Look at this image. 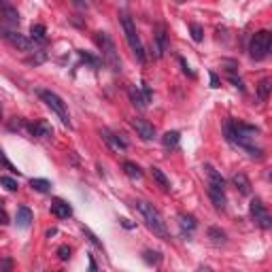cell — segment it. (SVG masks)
I'll return each instance as SVG.
<instances>
[{"label":"cell","instance_id":"ba28073f","mask_svg":"<svg viewBox=\"0 0 272 272\" xmlns=\"http://www.w3.org/2000/svg\"><path fill=\"white\" fill-rule=\"evenodd\" d=\"M0 22L4 26H9V28L19 26V13L15 6H11L6 0H0Z\"/></svg>","mask_w":272,"mask_h":272},{"label":"cell","instance_id":"1f68e13d","mask_svg":"<svg viewBox=\"0 0 272 272\" xmlns=\"http://www.w3.org/2000/svg\"><path fill=\"white\" fill-rule=\"evenodd\" d=\"M79 55H81V60H83V62H89L92 66H100V60H98V57L89 55V54H85V51H79Z\"/></svg>","mask_w":272,"mask_h":272},{"label":"cell","instance_id":"e0dca14e","mask_svg":"<svg viewBox=\"0 0 272 272\" xmlns=\"http://www.w3.org/2000/svg\"><path fill=\"white\" fill-rule=\"evenodd\" d=\"M232 183L236 185V190L241 191V193H245V196H249L251 193V181L245 177L243 172H238V174H234V177H232Z\"/></svg>","mask_w":272,"mask_h":272},{"label":"cell","instance_id":"d6986e66","mask_svg":"<svg viewBox=\"0 0 272 272\" xmlns=\"http://www.w3.org/2000/svg\"><path fill=\"white\" fill-rule=\"evenodd\" d=\"M179 225L187 232H193L198 228V221H196L193 215H190V213H179Z\"/></svg>","mask_w":272,"mask_h":272},{"label":"cell","instance_id":"52a82bcc","mask_svg":"<svg viewBox=\"0 0 272 272\" xmlns=\"http://www.w3.org/2000/svg\"><path fill=\"white\" fill-rule=\"evenodd\" d=\"M249 211H251V217L255 219V223L260 225V228L264 230H268L272 221H270V215H268V211H266V206H264V202L260 198H253L251 200V206H249Z\"/></svg>","mask_w":272,"mask_h":272},{"label":"cell","instance_id":"7a4b0ae2","mask_svg":"<svg viewBox=\"0 0 272 272\" xmlns=\"http://www.w3.org/2000/svg\"><path fill=\"white\" fill-rule=\"evenodd\" d=\"M119 19H121V28H124L126 41H128V45H130L132 54L136 55L138 62H145V47H142V41L138 36V30H136V24L132 22V17L128 15V13H121Z\"/></svg>","mask_w":272,"mask_h":272},{"label":"cell","instance_id":"2e32d148","mask_svg":"<svg viewBox=\"0 0 272 272\" xmlns=\"http://www.w3.org/2000/svg\"><path fill=\"white\" fill-rule=\"evenodd\" d=\"M204 172H206V177H209V185H213V187H219V190H223V187H225V181H223V177H221V174H219V172H217L213 166H209V164H206V166H204Z\"/></svg>","mask_w":272,"mask_h":272},{"label":"cell","instance_id":"3957f363","mask_svg":"<svg viewBox=\"0 0 272 272\" xmlns=\"http://www.w3.org/2000/svg\"><path fill=\"white\" fill-rule=\"evenodd\" d=\"M96 43H98V47L102 51V60L111 66V70L119 73V70H121V60H119V54H117V47H115L113 38L109 36L107 32H96Z\"/></svg>","mask_w":272,"mask_h":272},{"label":"cell","instance_id":"d4e9b609","mask_svg":"<svg viewBox=\"0 0 272 272\" xmlns=\"http://www.w3.org/2000/svg\"><path fill=\"white\" fill-rule=\"evenodd\" d=\"M30 187L34 191H41V193H47L51 190V183L47 179H30Z\"/></svg>","mask_w":272,"mask_h":272},{"label":"cell","instance_id":"5bb4252c","mask_svg":"<svg viewBox=\"0 0 272 272\" xmlns=\"http://www.w3.org/2000/svg\"><path fill=\"white\" fill-rule=\"evenodd\" d=\"M209 198L213 200V204H215L217 211H223L225 209V193H223V190L209 185Z\"/></svg>","mask_w":272,"mask_h":272},{"label":"cell","instance_id":"d6a6232c","mask_svg":"<svg viewBox=\"0 0 272 272\" xmlns=\"http://www.w3.org/2000/svg\"><path fill=\"white\" fill-rule=\"evenodd\" d=\"M228 79L234 83V87H238L241 92H245V85H243V79H241V77H236L234 73H228Z\"/></svg>","mask_w":272,"mask_h":272},{"label":"cell","instance_id":"ac0fdd59","mask_svg":"<svg viewBox=\"0 0 272 272\" xmlns=\"http://www.w3.org/2000/svg\"><path fill=\"white\" fill-rule=\"evenodd\" d=\"M100 136H102V138H105V140L109 142V145H111V147L115 149V151H119V149H126V147H128L124 138H119V136L111 134L109 130H102V132H100Z\"/></svg>","mask_w":272,"mask_h":272},{"label":"cell","instance_id":"9c48e42d","mask_svg":"<svg viewBox=\"0 0 272 272\" xmlns=\"http://www.w3.org/2000/svg\"><path fill=\"white\" fill-rule=\"evenodd\" d=\"M168 47V36H166V28L162 24H158L153 28V51H155V57H162L164 51Z\"/></svg>","mask_w":272,"mask_h":272},{"label":"cell","instance_id":"8fae6325","mask_svg":"<svg viewBox=\"0 0 272 272\" xmlns=\"http://www.w3.org/2000/svg\"><path fill=\"white\" fill-rule=\"evenodd\" d=\"M130 98L138 109H145L149 98H151V92H149V87L142 83V87H130Z\"/></svg>","mask_w":272,"mask_h":272},{"label":"cell","instance_id":"277c9868","mask_svg":"<svg viewBox=\"0 0 272 272\" xmlns=\"http://www.w3.org/2000/svg\"><path fill=\"white\" fill-rule=\"evenodd\" d=\"M38 96H41V100L47 105L51 111H54L57 117L62 119L64 126H70V115H68V109H66V102H64L60 96H57L55 92H51V89H41L38 92Z\"/></svg>","mask_w":272,"mask_h":272},{"label":"cell","instance_id":"74e56055","mask_svg":"<svg viewBox=\"0 0 272 272\" xmlns=\"http://www.w3.org/2000/svg\"><path fill=\"white\" fill-rule=\"evenodd\" d=\"M2 206H4V200H2V198H0V209H2Z\"/></svg>","mask_w":272,"mask_h":272},{"label":"cell","instance_id":"ffe728a7","mask_svg":"<svg viewBox=\"0 0 272 272\" xmlns=\"http://www.w3.org/2000/svg\"><path fill=\"white\" fill-rule=\"evenodd\" d=\"M45 34H47V30H45L43 24H32V26H30V36H32V41L45 43V38H47Z\"/></svg>","mask_w":272,"mask_h":272},{"label":"cell","instance_id":"4dcf8cb0","mask_svg":"<svg viewBox=\"0 0 272 272\" xmlns=\"http://www.w3.org/2000/svg\"><path fill=\"white\" fill-rule=\"evenodd\" d=\"M57 257H60L62 262L70 260V247H68V245H62V247H57Z\"/></svg>","mask_w":272,"mask_h":272},{"label":"cell","instance_id":"8d00e7d4","mask_svg":"<svg viewBox=\"0 0 272 272\" xmlns=\"http://www.w3.org/2000/svg\"><path fill=\"white\" fill-rule=\"evenodd\" d=\"M211 87H219V77L215 73H211Z\"/></svg>","mask_w":272,"mask_h":272},{"label":"cell","instance_id":"836d02e7","mask_svg":"<svg viewBox=\"0 0 272 272\" xmlns=\"http://www.w3.org/2000/svg\"><path fill=\"white\" fill-rule=\"evenodd\" d=\"M83 232H85V234L89 236V241H92V243L96 245V247H102V245H100V241H98V238H96V234H92V232H89V228H85V225H83Z\"/></svg>","mask_w":272,"mask_h":272},{"label":"cell","instance_id":"cb8c5ba5","mask_svg":"<svg viewBox=\"0 0 272 272\" xmlns=\"http://www.w3.org/2000/svg\"><path fill=\"white\" fill-rule=\"evenodd\" d=\"M206 234H209L213 245H223L225 243V232L219 230V228H209V230H206Z\"/></svg>","mask_w":272,"mask_h":272},{"label":"cell","instance_id":"d590c367","mask_svg":"<svg viewBox=\"0 0 272 272\" xmlns=\"http://www.w3.org/2000/svg\"><path fill=\"white\" fill-rule=\"evenodd\" d=\"M179 62H181V66H183V70H185V73H187V75H190V77H193V73H191V70H190V66H187V62L183 60V57H179Z\"/></svg>","mask_w":272,"mask_h":272},{"label":"cell","instance_id":"8992f818","mask_svg":"<svg viewBox=\"0 0 272 272\" xmlns=\"http://www.w3.org/2000/svg\"><path fill=\"white\" fill-rule=\"evenodd\" d=\"M0 36H2L6 43H11L15 49H19V51H32V49H34V43H32L28 36H24V34H19V32H15V30L6 28L4 24H0Z\"/></svg>","mask_w":272,"mask_h":272},{"label":"cell","instance_id":"5b68a950","mask_svg":"<svg viewBox=\"0 0 272 272\" xmlns=\"http://www.w3.org/2000/svg\"><path fill=\"white\" fill-rule=\"evenodd\" d=\"M270 45H272V34L268 30H260L255 32L253 38H251V45H249V54L253 60H264L268 54H270Z\"/></svg>","mask_w":272,"mask_h":272},{"label":"cell","instance_id":"9a60e30c","mask_svg":"<svg viewBox=\"0 0 272 272\" xmlns=\"http://www.w3.org/2000/svg\"><path fill=\"white\" fill-rule=\"evenodd\" d=\"M32 221V211L28 206H17V213H15V223L19 228H28Z\"/></svg>","mask_w":272,"mask_h":272},{"label":"cell","instance_id":"30bf717a","mask_svg":"<svg viewBox=\"0 0 272 272\" xmlns=\"http://www.w3.org/2000/svg\"><path fill=\"white\" fill-rule=\"evenodd\" d=\"M130 124H132V128L136 130V134H138L142 140H151L153 136H155V128L149 124V121H145V119H138V117H136V119L130 121Z\"/></svg>","mask_w":272,"mask_h":272},{"label":"cell","instance_id":"83f0119b","mask_svg":"<svg viewBox=\"0 0 272 272\" xmlns=\"http://www.w3.org/2000/svg\"><path fill=\"white\" fill-rule=\"evenodd\" d=\"M0 185L6 187L9 191H15L17 190V181L11 179V177H6V174H2V177H0Z\"/></svg>","mask_w":272,"mask_h":272},{"label":"cell","instance_id":"f546056e","mask_svg":"<svg viewBox=\"0 0 272 272\" xmlns=\"http://www.w3.org/2000/svg\"><path fill=\"white\" fill-rule=\"evenodd\" d=\"M0 166H4V168H6V170H11V172H15V174H19V172H17V168H15V166H13V164H11V162H9V160H6V155H4V151H2V149H0Z\"/></svg>","mask_w":272,"mask_h":272},{"label":"cell","instance_id":"603a6c76","mask_svg":"<svg viewBox=\"0 0 272 272\" xmlns=\"http://www.w3.org/2000/svg\"><path fill=\"white\" fill-rule=\"evenodd\" d=\"M124 172L128 174L130 179H142V170L138 164H134V162H124Z\"/></svg>","mask_w":272,"mask_h":272},{"label":"cell","instance_id":"f35d334b","mask_svg":"<svg viewBox=\"0 0 272 272\" xmlns=\"http://www.w3.org/2000/svg\"><path fill=\"white\" fill-rule=\"evenodd\" d=\"M0 117H2V109H0Z\"/></svg>","mask_w":272,"mask_h":272},{"label":"cell","instance_id":"4fadbf2b","mask_svg":"<svg viewBox=\"0 0 272 272\" xmlns=\"http://www.w3.org/2000/svg\"><path fill=\"white\" fill-rule=\"evenodd\" d=\"M26 128L30 130L32 136H38V138H47L51 136V126L47 121H34V124H26Z\"/></svg>","mask_w":272,"mask_h":272},{"label":"cell","instance_id":"7c38bea8","mask_svg":"<svg viewBox=\"0 0 272 272\" xmlns=\"http://www.w3.org/2000/svg\"><path fill=\"white\" fill-rule=\"evenodd\" d=\"M51 213H54L57 219H68L70 215H73V209H70L68 202H64V200L55 198V200H51Z\"/></svg>","mask_w":272,"mask_h":272},{"label":"cell","instance_id":"f1b7e54d","mask_svg":"<svg viewBox=\"0 0 272 272\" xmlns=\"http://www.w3.org/2000/svg\"><path fill=\"white\" fill-rule=\"evenodd\" d=\"M142 260H145L147 264H160V253L158 251H145V253H142Z\"/></svg>","mask_w":272,"mask_h":272},{"label":"cell","instance_id":"484cf974","mask_svg":"<svg viewBox=\"0 0 272 272\" xmlns=\"http://www.w3.org/2000/svg\"><path fill=\"white\" fill-rule=\"evenodd\" d=\"M190 32H191V38L196 43H200L204 38V28L200 24H190Z\"/></svg>","mask_w":272,"mask_h":272},{"label":"cell","instance_id":"44dd1931","mask_svg":"<svg viewBox=\"0 0 272 272\" xmlns=\"http://www.w3.org/2000/svg\"><path fill=\"white\" fill-rule=\"evenodd\" d=\"M179 140H181V134L177 130H170V132H166L164 136H162V142H164L166 149H174L179 145Z\"/></svg>","mask_w":272,"mask_h":272},{"label":"cell","instance_id":"4316f807","mask_svg":"<svg viewBox=\"0 0 272 272\" xmlns=\"http://www.w3.org/2000/svg\"><path fill=\"white\" fill-rule=\"evenodd\" d=\"M268 92H270V79H264L257 87V98L260 100H266L268 98Z\"/></svg>","mask_w":272,"mask_h":272},{"label":"cell","instance_id":"7402d4cb","mask_svg":"<svg viewBox=\"0 0 272 272\" xmlns=\"http://www.w3.org/2000/svg\"><path fill=\"white\" fill-rule=\"evenodd\" d=\"M151 177H153L155 181H158V185L162 187V190H166V191L170 190V181H168V177H166V174L160 170V168H155V166L151 168Z\"/></svg>","mask_w":272,"mask_h":272},{"label":"cell","instance_id":"e575fe53","mask_svg":"<svg viewBox=\"0 0 272 272\" xmlns=\"http://www.w3.org/2000/svg\"><path fill=\"white\" fill-rule=\"evenodd\" d=\"M13 268V262L11 260H2L0 262V272H6V270H11Z\"/></svg>","mask_w":272,"mask_h":272},{"label":"cell","instance_id":"6da1fadb","mask_svg":"<svg viewBox=\"0 0 272 272\" xmlns=\"http://www.w3.org/2000/svg\"><path fill=\"white\" fill-rule=\"evenodd\" d=\"M134 206H136V209H138V213L142 215V219H145L147 228L151 230L155 236H160L162 241H168V228H166V221H164V217L160 215V211L155 209L153 204L145 202V200H138V202H136Z\"/></svg>","mask_w":272,"mask_h":272}]
</instances>
